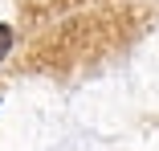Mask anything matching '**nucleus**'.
Returning <instances> with one entry per match:
<instances>
[{
	"mask_svg": "<svg viewBox=\"0 0 159 151\" xmlns=\"http://www.w3.org/2000/svg\"><path fill=\"white\" fill-rule=\"evenodd\" d=\"M8 49H12V33L0 25V62H4V53H8Z\"/></svg>",
	"mask_w": 159,
	"mask_h": 151,
	"instance_id": "f257e3e1",
	"label": "nucleus"
}]
</instances>
